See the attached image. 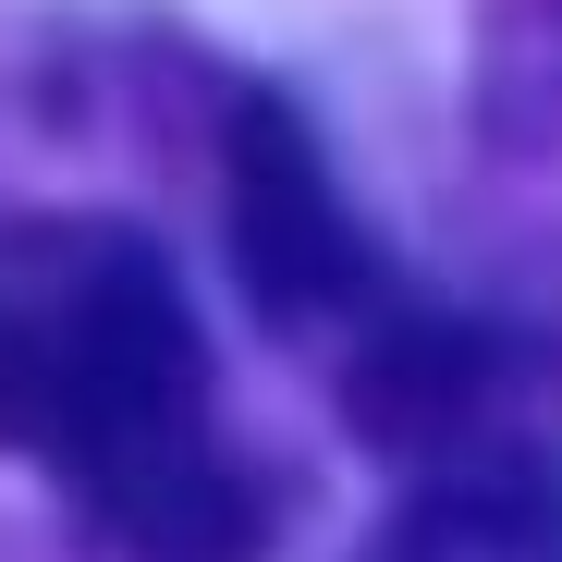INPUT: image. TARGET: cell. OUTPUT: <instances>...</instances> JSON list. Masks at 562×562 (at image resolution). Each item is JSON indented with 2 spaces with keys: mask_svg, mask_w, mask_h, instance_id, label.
I'll use <instances>...</instances> for the list:
<instances>
[{
  "mask_svg": "<svg viewBox=\"0 0 562 562\" xmlns=\"http://www.w3.org/2000/svg\"><path fill=\"white\" fill-rule=\"evenodd\" d=\"M209 440V342L171 257L123 221L0 209V452L86 514Z\"/></svg>",
  "mask_w": 562,
  "mask_h": 562,
  "instance_id": "cell-1",
  "label": "cell"
},
{
  "mask_svg": "<svg viewBox=\"0 0 562 562\" xmlns=\"http://www.w3.org/2000/svg\"><path fill=\"white\" fill-rule=\"evenodd\" d=\"M221 233H233V269H245L257 318H281V330H318V318L367 330L392 306V281L367 257L318 135L294 123V99H233V123H221Z\"/></svg>",
  "mask_w": 562,
  "mask_h": 562,
  "instance_id": "cell-2",
  "label": "cell"
},
{
  "mask_svg": "<svg viewBox=\"0 0 562 562\" xmlns=\"http://www.w3.org/2000/svg\"><path fill=\"white\" fill-rule=\"evenodd\" d=\"M355 562H562V490L538 464H464L428 477Z\"/></svg>",
  "mask_w": 562,
  "mask_h": 562,
  "instance_id": "cell-3",
  "label": "cell"
}]
</instances>
